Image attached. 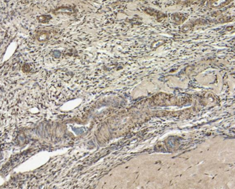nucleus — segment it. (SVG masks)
Instances as JSON below:
<instances>
[{"label": "nucleus", "instance_id": "f257e3e1", "mask_svg": "<svg viewBox=\"0 0 235 189\" xmlns=\"http://www.w3.org/2000/svg\"><path fill=\"white\" fill-rule=\"evenodd\" d=\"M182 1H185V0H182Z\"/></svg>", "mask_w": 235, "mask_h": 189}]
</instances>
